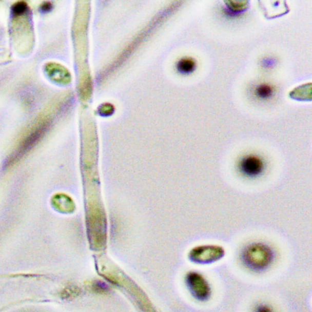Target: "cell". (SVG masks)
Returning <instances> with one entry per match:
<instances>
[{"label":"cell","mask_w":312,"mask_h":312,"mask_svg":"<svg viewBox=\"0 0 312 312\" xmlns=\"http://www.w3.org/2000/svg\"><path fill=\"white\" fill-rule=\"evenodd\" d=\"M242 257L243 262L249 268L260 271L267 268L271 264L275 253L268 244L254 242L244 248Z\"/></svg>","instance_id":"6da1fadb"},{"label":"cell","mask_w":312,"mask_h":312,"mask_svg":"<svg viewBox=\"0 0 312 312\" xmlns=\"http://www.w3.org/2000/svg\"><path fill=\"white\" fill-rule=\"evenodd\" d=\"M236 170L240 177L248 180H257L266 173L267 161L258 152L250 151L240 156L236 162Z\"/></svg>","instance_id":"7a4b0ae2"},{"label":"cell","mask_w":312,"mask_h":312,"mask_svg":"<svg viewBox=\"0 0 312 312\" xmlns=\"http://www.w3.org/2000/svg\"><path fill=\"white\" fill-rule=\"evenodd\" d=\"M225 251L222 246L217 245H202L191 250L189 258L198 264H209L222 259Z\"/></svg>","instance_id":"3957f363"},{"label":"cell","mask_w":312,"mask_h":312,"mask_svg":"<svg viewBox=\"0 0 312 312\" xmlns=\"http://www.w3.org/2000/svg\"><path fill=\"white\" fill-rule=\"evenodd\" d=\"M188 288L195 298L200 301H206L210 297L211 289L209 282L198 272H190L187 276Z\"/></svg>","instance_id":"277c9868"},{"label":"cell","mask_w":312,"mask_h":312,"mask_svg":"<svg viewBox=\"0 0 312 312\" xmlns=\"http://www.w3.org/2000/svg\"><path fill=\"white\" fill-rule=\"evenodd\" d=\"M48 76L57 82H63L66 80V74L63 68L54 63H48L45 67Z\"/></svg>","instance_id":"5b68a950"},{"label":"cell","mask_w":312,"mask_h":312,"mask_svg":"<svg viewBox=\"0 0 312 312\" xmlns=\"http://www.w3.org/2000/svg\"><path fill=\"white\" fill-rule=\"evenodd\" d=\"M275 89L271 84L263 83L257 86L255 89V94L260 100H266L270 99L274 95Z\"/></svg>","instance_id":"8992f818"},{"label":"cell","mask_w":312,"mask_h":312,"mask_svg":"<svg viewBox=\"0 0 312 312\" xmlns=\"http://www.w3.org/2000/svg\"><path fill=\"white\" fill-rule=\"evenodd\" d=\"M196 62L191 58H185L182 60L178 64V68L182 73H191L196 68Z\"/></svg>","instance_id":"52a82bcc"},{"label":"cell","mask_w":312,"mask_h":312,"mask_svg":"<svg viewBox=\"0 0 312 312\" xmlns=\"http://www.w3.org/2000/svg\"><path fill=\"white\" fill-rule=\"evenodd\" d=\"M226 3L227 10H229L230 12L233 14H239V13L240 14L248 7V2H247L229 1Z\"/></svg>","instance_id":"ba28073f"},{"label":"cell","mask_w":312,"mask_h":312,"mask_svg":"<svg viewBox=\"0 0 312 312\" xmlns=\"http://www.w3.org/2000/svg\"><path fill=\"white\" fill-rule=\"evenodd\" d=\"M13 15H22L28 12L29 8L27 3L25 2H18L12 6Z\"/></svg>","instance_id":"9c48e42d"},{"label":"cell","mask_w":312,"mask_h":312,"mask_svg":"<svg viewBox=\"0 0 312 312\" xmlns=\"http://www.w3.org/2000/svg\"><path fill=\"white\" fill-rule=\"evenodd\" d=\"M256 312H273V310L268 305H261L257 308Z\"/></svg>","instance_id":"30bf717a"},{"label":"cell","mask_w":312,"mask_h":312,"mask_svg":"<svg viewBox=\"0 0 312 312\" xmlns=\"http://www.w3.org/2000/svg\"><path fill=\"white\" fill-rule=\"evenodd\" d=\"M51 4L50 3L45 2L41 6V9L44 11H48L51 9Z\"/></svg>","instance_id":"8fae6325"}]
</instances>
